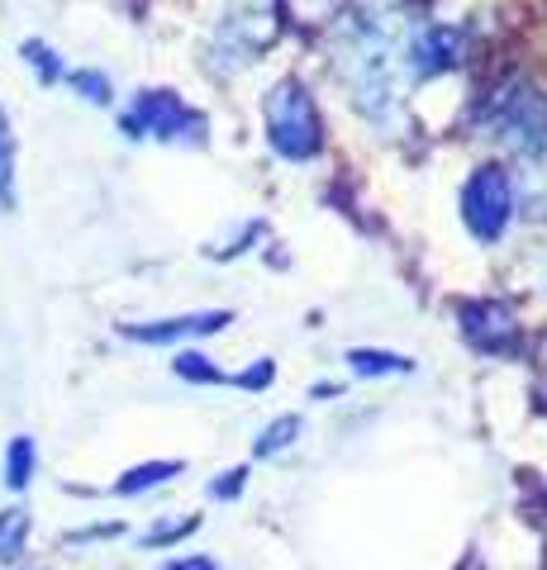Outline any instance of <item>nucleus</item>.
Wrapping results in <instances>:
<instances>
[{
    "instance_id": "obj_3",
    "label": "nucleus",
    "mask_w": 547,
    "mask_h": 570,
    "mask_svg": "<svg viewBox=\"0 0 547 570\" xmlns=\"http://www.w3.org/2000/svg\"><path fill=\"white\" fill-rule=\"evenodd\" d=\"M228 324V314H186V318H167V324H153V328H129V337L138 343H172V337H191V333H219Z\"/></svg>"
},
{
    "instance_id": "obj_6",
    "label": "nucleus",
    "mask_w": 547,
    "mask_h": 570,
    "mask_svg": "<svg viewBox=\"0 0 547 570\" xmlns=\"http://www.w3.org/2000/svg\"><path fill=\"white\" fill-rule=\"evenodd\" d=\"M176 471V461H148V466H138V471H129L125 480H119V494H144V490H153V485H163V480H172Z\"/></svg>"
},
{
    "instance_id": "obj_5",
    "label": "nucleus",
    "mask_w": 547,
    "mask_h": 570,
    "mask_svg": "<svg viewBox=\"0 0 547 570\" xmlns=\"http://www.w3.org/2000/svg\"><path fill=\"white\" fill-rule=\"evenodd\" d=\"M348 362H352V371H358V376H404V371H410V362H404V356L377 352V347H352Z\"/></svg>"
},
{
    "instance_id": "obj_8",
    "label": "nucleus",
    "mask_w": 547,
    "mask_h": 570,
    "mask_svg": "<svg viewBox=\"0 0 547 570\" xmlns=\"http://www.w3.org/2000/svg\"><path fill=\"white\" fill-rule=\"evenodd\" d=\"M25 538H29V519L20 509L0 513V561H14L25 551Z\"/></svg>"
},
{
    "instance_id": "obj_7",
    "label": "nucleus",
    "mask_w": 547,
    "mask_h": 570,
    "mask_svg": "<svg viewBox=\"0 0 547 570\" xmlns=\"http://www.w3.org/2000/svg\"><path fill=\"white\" fill-rule=\"evenodd\" d=\"M33 475V442L29 438H14L10 452H6V485L10 490H25Z\"/></svg>"
},
{
    "instance_id": "obj_10",
    "label": "nucleus",
    "mask_w": 547,
    "mask_h": 570,
    "mask_svg": "<svg viewBox=\"0 0 547 570\" xmlns=\"http://www.w3.org/2000/svg\"><path fill=\"white\" fill-rule=\"evenodd\" d=\"M176 376H186V381H196V385H219V366H209L201 352H182L176 356Z\"/></svg>"
},
{
    "instance_id": "obj_2",
    "label": "nucleus",
    "mask_w": 547,
    "mask_h": 570,
    "mask_svg": "<svg viewBox=\"0 0 547 570\" xmlns=\"http://www.w3.org/2000/svg\"><path fill=\"white\" fill-rule=\"evenodd\" d=\"M462 209H467V228L476 238H500L505 224H509V181L500 167H481L467 181V195H462Z\"/></svg>"
},
{
    "instance_id": "obj_1",
    "label": "nucleus",
    "mask_w": 547,
    "mask_h": 570,
    "mask_svg": "<svg viewBox=\"0 0 547 570\" xmlns=\"http://www.w3.org/2000/svg\"><path fill=\"white\" fill-rule=\"evenodd\" d=\"M267 129H272V142L276 153L286 157H310L320 153V115H314L310 96L300 91V86H281L267 105Z\"/></svg>"
},
{
    "instance_id": "obj_12",
    "label": "nucleus",
    "mask_w": 547,
    "mask_h": 570,
    "mask_svg": "<svg viewBox=\"0 0 547 570\" xmlns=\"http://www.w3.org/2000/svg\"><path fill=\"white\" fill-rule=\"evenodd\" d=\"M238 485H243V471H228V480H224V485H209V494L228 499V494H238Z\"/></svg>"
},
{
    "instance_id": "obj_11",
    "label": "nucleus",
    "mask_w": 547,
    "mask_h": 570,
    "mask_svg": "<svg viewBox=\"0 0 547 570\" xmlns=\"http://www.w3.org/2000/svg\"><path fill=\"white\" fill-rule=\"evenodd\" d=\"M272 376H276V371H272V362H262L257 371H243V376H238V385H243V390H262V385H272Z\"/></svg>"
},
{
    "instance_id": "obj_4",
    "label": "nucleus",
    "mask_w": 547,
    "mask_h": 570,
    "mask_svg": "<svg viewBox=\"0 0 547 570\" xmlns=\"http://www.w3.org/2000/svg\"><path fill=\"white\" fill-rule=\"evenodd\" d=\"M476 318H486V328H467L471 343L481 352H509L515 347V324H509V314L496 309V305H471Z\"/></svg>"
},
{
    "instance_id": "obj_9",
    "label": "nucleus",
    "mask_w": 547,
    "mask_h": 570,
    "mask_svg": "<svg viewBox=\"0 0 547 570\" xmlns=\"http://www.w3.org/2000/svg\"><path fill=\"white\" fill-rule=\"evenodd\" d=\"M295 433H300V419H291V414H286V419H276L267 433H262V442L253 448V456H276L281 448H291Z\"/></svg>"
},
{
    "instance_id": "obj_13",
    "label": "nucleus",
    "mask_w": 547,
    "mask_h": 570,
    "mask_svg": "<svg viewBox=\"0 0 547 570\" xmlns=\"http://www.w3.org/2000/svg\"><path fill=\"white\" fill-rule=\"evenodd\" d=\"M167 570H219L215 561H205V557H186V561H172Z\"/></svg>"
}]
</instances>
